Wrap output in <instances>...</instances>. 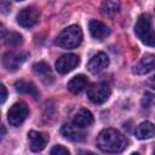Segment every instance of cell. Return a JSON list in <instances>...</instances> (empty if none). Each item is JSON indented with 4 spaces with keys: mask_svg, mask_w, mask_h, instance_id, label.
Returning a JSON list of instances; mask_svg holds the SVG:
<instances>
[{
    "mask_svg": "<svg viewBox=\"0 0 155 155\" xmlns=\"http://www.w3.org/2000/svg\"><path fill=\"white\" fill-rule=\"evenodd\" d=\"M97 147L104 153H120L127 147V140L117 130L104 128L97 136Z\"/></svg>",
    "mask_w": 155,
    "mask_h": 155,
    "instance_id": "6da1fadb",
    "label": "cell"
},
{
    "mask_svg": "<svg viewBox=\"0 0 155 155\" xmlns=\"http://www.w3.org/2000/svg\"><path fill=\"white\" fill-rule=\"evenodd\" d=\"M82 41V31L78 25H70L63 29L54 40V44L62 48H75Z\"/></svg>",
    "mask_w": 155,
    "mask_h": 155,
    "instance_id": "7a4b0ae2",
    "label": "cell"
},
{
    "mask_svg": "<svg viewBox=\"0 0 155 155\" xmlns=\"http://www.w3.org/2000/svg\"><path fill=\"white\" fill-rule=\"evenodd\" d=\"M110 86L104 81L93 84L87 90V97L94 104H103L104 102H107L110 97Z\"/></svg>",
    "mask_w": 155,
    "mask_h": 155,
    "instance_id": "3957f363",
    "label": "cell"
},
{
    "mask_svg": "<svg viewBox=\"0 0 155 155\" xmlns=\"http://www.w3.org/2000/svg\"><path fill=\"white\" fill-rule=\"evenodd\" d=\"M28 114H29V109H28L27 104L24 102H17L10 108V110L7 113V120H8L10 125L19 126L27 119Z\"/></svg>",
    "mask_w": 155,
    "mask_h": 155,
    "instance_id": "277c9868",
    "label": "cell"
},
{
    "mask_svg": "<svg viewBox=\"0 0 155 155\" xmlns=\"http://www.w3.org/2000/svg\"><path fill=\"white\" fill-rule=\"evenodd\" d=\"M40 12L36 7L29 6L21 10L17 15V23L24 28H30L39 22Z\"/></svg>",
    "mask_w": 155,
    "mask_h": 155,
    "instance_id": "5b68a950",
    "label": "cell"
},
{
    "mask_svg": "<svg viewBox=\"0 0 155 155\" xmlns=\"http://www.w3.org/2000/svg\"><path fill=\"white\" fill-rule=\"evenodd\" d=\"M79 63H80L79 56L74 53H67V54L61 56L56 61V70L59 74H67L71 71L73 69H75L79 65Z\"/></svg>",
    "mask_w": 155,
    "mask_h": 155,
    "instance_id": "8992f818",
    "label": "cell"
},
{
    "mask_svg": "<svg viewBox=\"0 0 155 155\" xmlns=\"http://www.w3.org/2000/svg\"><path fill=\"white\" fill-rule=\"evenodd\" d=\"M27 57H28V53L8 51L2 56V65L10 71H15L25 62Z\"/></svg>",
    "mask_w": 155,
    "mask_h": 155,
    "instance_id": "52a82bcc",
    "label": "cell"
},
{
    "mask_svg": "<svg viewBox=\"0 0 155 155\" xmlns=\"http://www.w3.org/2000/svg\"><path fill=\"white\" fill-rule=\"evenodd\" d=\"M108 65H109L108 56L104 52H98L90 59V62L87 64V69L92 74H98V73L103 71L104 69H107Z\"/></svg>",
    "mask_w": 155,
    "mask_h": 155,
    "instance_id": "ba28073f",
    "label": "cell"
},
{
    "mask_svg": "<svg viewBox=\"0 0 155 155\" xmlns=\"http://www.w3.org/2000/svg\"><path fill=\"white\" fill-rule=\"evenodd\" d=\"M155 69V54L153 53H145L142 59L133 67V73L138 75H144Z\"/></svg>",
    "mask_w": 155,
    "mask_h": 155,
    "instance_id": "9c48e42d",
    "label": "cell"
},
{
    "mask_svg": "<svg viewBox=\"0 0 155 155\" xmlns=\"http://www.w3.org/2000/svg\"><path fill=\"white\" fill-rule=\"evenodd\" d=\"M151 29V17L149 13H143L139 16V18L137 19L136 24H134V33L136 35L143 40Z\"/></svg>",
    "mask_w": 155,
    "mask_h": 155,
    "instance_id": "30bf717a",
    "label": "cell"
},
{
    "mask_svg": "<svg viewBox=\"0 0 155 155\" xmlns=\"http://www.w3.org/2000/svg\"><path fill=\"white\" fill-rule=\"evenodd\" d=\"M61 133L64 138L73 140V142H80L85 138V133L82 132V128L76 126L74 122L71 124H64L61 128Z\"/></svg>",
    "mask_w": 155,
    "mask_h": 155,
    "instance_id": "8fae6325",
    "label": "cell"
},
{
    "mask_svg": "<svg viewBox=\"0 0 155 155\" xmlns=\"http://www.w3.org/2000/svg\"><path fill=\"white\" fill-rule=\"evenodd\" d=\"M28 139H29V148H30V150L34 151V153H39V151H41L46 147L48 138L42 132L30 131L28 133Z\"/></svg>",
    "mask_w": 155,
    "mask_h": 155,
    "instance_id": "7c38bea8",
    "label": "cell"
},
{
    "mask_svg": "<svg viewBox=\"0 0 155 155\" xmlns=\"http://www.w3.org/2000/svg\"><path fill=\"white\" fill-rule=\"evenodd\" d=\"M88 29H90L91 35L97 40H104L105 38H108L110 35V28L107 24H104L103 22L97 21V19L90 21Z\"/></svg>",
    "mask_w": 155,
    "mask_h": 155,
    "instance_id": "4fadbf2b",
    "label": "cell"
},
{
    "mask_svg": "<svg viewBox=\"0 0 155 155\" xmlns=\"http://www.w3.org/2000/svg\"><path fill=\"white\" fill-rule=\"evenodd\" d=\"M93 121H94V117H93L92 113L90 110H87V109H84V108L82 109H79L75 113L74 117H73V122L76 126L81 127V128H85V127L91 126L93 124Z\"/></svg>",
    "mask_w": 155,
    "mask_h": 155,
    "instance_id": "5bb4252c",
    "label": "cell"
},
{
    "mask_svg": "<svg viewBox=\"0 0 155 155\" xmlns=\"http://www.w3.org/2000/svg\"><path fill=\"white\" fill-rule=\"evenodd\" d=\"M134 133H136V137L138 139L153 138V137H155V125L149 122V121H144L137 126Z\"/></svg>",
    "mask_w": 155,
    "mask_h": 155,
    "instance_id": "9a60e30c",
    "label": "cell"
},
{
    "mask_svg": "<svg viewBox=\"0 0 155 155\" xmlns=\"http://www.w3.org/2000/svg\"><path fill=\"white\" fill-rule=\"evenodd\" d=\"M88 85V80L85 75L80 74V75H76L74 76L69 82H68V90L71 92V93H80L81 91H84Z\"/></svg>",
    "mask_w": 155,
    "mask_h": 155,
    "instance_id": "2e32d148",
    "label": "cell"
},
{
    "mask_svg": "<svg viewBox=\"0 0 155 155\" xmlns=\"http://www.w3.org/2000/svg\"><path fill=\"white\" fill-rule=\"evenodd\" d=\"M33 70H34V73H35L44 82H46V84L50 82V80H52V78H53L50 65L46 64L45 62L35 63V64L33 65Z\"/></svg>",
    "mask_w": 155,
    "mask_h": 155,
    "instance_id": "e0dca14e",
    "label": "cell"
},
{
    "mask_svg": "<svg viewBox=\"0 0 155 155\" xmlns=\"http://www.w3.org/2000/svg\"><path fill=\"white\" fill-rule=\"evenodd\" d=\"M15 87H16V91L19 92V93H27V94H30L33 97H38L39 96V92L35 87V85L30 81H25V80H19L15 84Z\"/></svg>",
    "mask_w": 155,
    "mask_h": 155,
    "instance_id": "ac0fdd59",
    "label": "cell"
},
{
    "mask_svg": "<svg viewBox=\"0 0 155 155\" xmlns=\"http://www.w3.org/2000/svg\"><path fill=\"white\" fill-rule=\"evenodd\" d=\"M120 10V0H102V11L105 15H114Z\"/></svg>",
    "mask_w": 155,
    "mask_h": 155,
    "instance_id": "d6986e66",
    "label": "cell"
},
{
    "mask_svg": "<svg viewBox=\"0 0 155 155\" xmlns=\"http://www.w3.org/2000/svg\"><path fill=\"white\" fill-rule=\"evenodd\" d=\"M5 39V42L8 44V45H12V46H17L19 44L23 42V38L21 34L18 33H15V31H10L7 33V35L4 38Z\"/></svg>",
    "mask_w": 155,
    "mask_h": 155,
    "instance_id": "ffe728a7",
    "label": "cell"
},
{
    "mask_svg": "<svg viewBox=\"0 0 155 155\" xmlns=\"http://www.w3.org/2000/svg\"><path fill=\"white\" fill-rule=\"evenodd\" d=\"M51 154L52 155H69V150L64 148L63 145H54L51 149Z\"/></svg>",
    "mask_w": 155,
    "mask_h": 155,
    "instance_id": "44dd1931",
    "label": "cell"
},
{
    "mask_svg": "<svg viewBox=\"0 0 155 155\" xmlns=\"http://www.w3.org/2000/svg\"><path fill=\"white\" fill-rule=\"evenodd\" d=\"M142 41H143L145 45H148V46L155 47V33H149Z\"/></svg>",
    "mask_w": 155,
    "mask_h": 155,
    "instance_id": "7402d4cb",
    "label": "cell"
},
{
    "mask_svg": "<svg viewBox=\"0 0 155 155\" xmlns=\"http://www.w3.org/2000/svg\"><path fill=\"white\" fill-rule=\"evenodd\" d=\"M155 103V96L150 94V93H145L144 94V98H143V104L144 107H150Z\"/></svg>",
    "mask_w": 155,
    "mask_h": 155,
    "instance_id": "603a6c76",
    "label": "cell"
},
{
    "mask_svg": "<svg viewBox=\"0 0 155 155\" xmlns=\"http://www.w3.org/2000/svg\"><path fill=\"white\" fill-rule=\"evenodd\" d=\"M0 90H1V103H4L6 101V97H7V91H6V87L4 85L0 86Z\"/></svg>",
    "mask_w": 155,
    "mask_h": 155,
    "instance_id": "cb8c5ba5",
    "label": "cell"
},
{
    "mask_svg": "<svg viewBox=\"0 0 155 155\" xmlns=\"http://www.w3.org/2000/svg\"><path fill=\"white\" fill-rule=\"evenodd\" d=\"M148 85H149L151 88L155 90V76H151V78L148 80Z\"/></svg>",
    "mask_w": 155,
    "mask_h": 155,
    "instance_id": "d4e9b609",
    "label": "cell"
},
{
    "mask_svg": "<svg viewBox=\"0 0 155 155\" xmlns=\"http://www.w3.org/2000/svg\"><path fill=\"white\" fill-rule=\"evenodd\" d=\"M17 1H23V0H17Z\"/></svg>",
    "mask_w": 155,
    "mask_h": 155,
    "instance_id": "484cf974",
    "label": "cell"
},
{
    "mask_svg": "<svg viewBox=\"0 0 155 155\" xmlns=\"http://www.w3.org/2000/svg\"><path fill=\"white\" fill-rule=\"evenodd\" d=\"M154 153H155V149H154Z\"/></svg>",
    "mask_w": 155,
    "mask_h": 155,
    "instance_id": "4316f807",
    "label": "cell"
}]
</instances>
